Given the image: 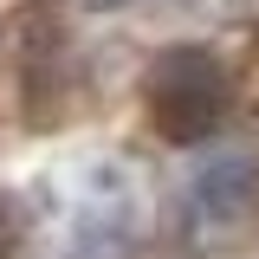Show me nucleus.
I'll return each instance as SVG.
<instances>
[{
    "label": "nucleus",
    "instance_id": "1",
    "mask_svg": "<svg viewBox=\"0 0 259 259\" xmlns=\"http://www.w3.org/2000/svg\"><path fill=\"white\" fill-rule=\"evenodd\" d=\"M143 110H149V130L168 136V143L214 136L227 123V110H233V78H227L221 52H207V46L156 52L149 78H143Z\"/></svg>",
    "mask_w": 259,
    "mask_h": 259
},
{
    "label": "nucleus",
    "instance_id": "2",
    "mask_svg": "<svg viewBox=\"0 0 259 259\" xmlns=\"http://www.w3.org/2000/svg\"><path fill=\"white\" fill-rule=\"evenodd\" d=\"M253 201H259V168L246 156H214L207 168H194V182H188V221L227 233V227H240L253 214Z\"/></svg>",
    "mask_w": 259,
    "mask_h": 259
},
{
    "label": "nucleus",
    "instance_id": "3",
    "mask_svg": "<svg viewBox=\"0 0 259 259\" xmlns=\"http://www.w3.org/2000/svg\"><path fill=\"white\" fill-rule=\"evenodd\" d=\"M13 233H20V221H13V207H7V201H0V259L13 253Z\"/></svg>",
    "mask_w": 259,
    "mask_h": 259
},
{
    "label": "nucleus",
    "instance_id": "4",
    "mask_svg": "<svg viewBox=\"0 0 259 259\" xmlns=\"http://www.w3.org/2000/svg\"><path fill=\"white\" fill-rule=\"evenodd\" d=\"M78 7H91V13H117V7H130V0H78Z\"/></svg>",
    "mask_w": 259,
    "mask_h": 259
}]
</instances>
